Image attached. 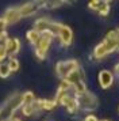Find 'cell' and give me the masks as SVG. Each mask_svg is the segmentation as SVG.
I'll use <instances>...</instances> for the list:
<instances>
[{"mask_svg":"<svg viewBox=\"0 0 119 121\" xmlns=\"http://www.w3.org/2000/svg\"><path fill=\"white\" fill-rule=\"evenodd\" d=\"M22 105H23V97L19 93L14 94L10 99H7L4 105L0 108V116H1L3 121H7L8 118H11L16 110L22 108Z\"/></svg>","mask_w":119,"mask_h":121,"instance_id":"6da1fadb","label":"cell"},{"mask_svg":"<svg viewBox=\"0 0 119 121\" xmlns=\"http://www.w3.org/2000/svg\"><path fill=\"white\" fill-rule=\"evenodd\" d=\"M56 38L53 34L50 31H43L41 33V37H39V41L37 42V45L34 46V53L37 56L38 59H46L48 56V50L50 49V45L53 42V39Z\"/></svg>","mask_w":119,"mask_h":121,"instance_id":"7a4b0ae2","label":"cell"},{"mask_svg":"<svg viewBox=\"0 0 119 121\" xmlns=\"http://www.w3.org/2000/svg\"><path fill=\"white\" fill-rule=\"evenodd\" d=\"M76 99H77V104H79V109L85 110V112H93L99 105L96 95L92 94L91 91H88V90L85 93L76 95Z\"/></svg>","mask_w":119,"mask_h":121,"instance_id":"3957f363","label":"cell"},{"mask_svg":"<svg viewBox=\"0 0 119 121\" xmlns=\"http://www.w3.org/2000/svg\"><path fill=\"white\" fill-rule=\"evenodd\" d=\"M79 67H80V64H79V61L75 60V59L58 61L57 65H56V73H57V76H58L61 80H64L70 72L77 69Z\"/></svg>","mask_w":119,"mask_h":121,"instance_id":"277c9868","label":"cell"},{"mask_svg":"<svg viewBox=\"0 0 119 121\" xmlns=\"http://www.w3.org/2000/svg\"><path fill=\"white\" fill-rule=\"evenodd\" d=\"M104 46L107 48V52L108 55L114 53L115 50L119 49V31L118 30H111L108 31L107 35L104 37V39L102 41Z\"/></svg>","mask_w":119,"mask_h":121,"instance_id":"5b68a950","label":"cell"},{"mask_svg":"<svg viewBox=\"0 0 119 121\" xmlns=\"http://www.w3.org/2000/svg\"><path fill=\"white\" fill-rule=\"evenodd\" d=\"M57 102L62 105L65 109L69 112V113H76V112H79V110H80V109H79L77 99H76V95H75V93H73V91H70V93L62 95V97H61Z\"/></svg>","mask_w":119,"mask_h":121,"instance_id":"8992f818","label":"cell"},{"mask_svg":"<svg viewBox=\"0 0 119 121\" xmlns=\"http://www.w3.org/2000/svg\"><path fill=\"white\" fill-rule=\"evenodd\" d=\"M56 37L60 39L61 45L64 46H70L72 41H73V33L66 25H62V23H58V30H57V34Z\"/></svg>","mask_w":119,"mask_h":121,"instance_id":"52a82bcc","label":"cell"},{"mask_svg":"<svg viewBox=\"0 0 119 121\" xmlns=\"http://www.w3.org/2000/svg\"><path fill=\"white\" fill-rule=\"evenodd\" d=\"M19 8V12H20V17L22 18H27V17H31L34 15L35 12H38V10L41 8V4L38 0H32V1H27L24 4H22Z\"/></svg>","mask_w":119,"mask_h":121,"instance_id":"ba28073f","label":"cell"},{"mask_svg":"<svg viewBox=\"0 0 119 121\" xmlns=\"http://www.w3.org/2000/svg\"><path fill=\"white\" fill-rule=\"evenodd\" d=\"M3 19L5 21L7 26H8V25H16V23L22 19L19 8H18V7H11L8 10H5L4 15H3Z\"/></svg>","mask_w":119,"mask_h":121,"instance_id":"9c48e42d","label":"cell"},{"mask_svg":"<svg viewBox=\"0 0 119 121\" xmlns=\"http://www.w3.org/2000/svg\"><path fill=\"white\" fill-rule=\"evenodd\" d=\"M5 50H7V55L10 57H14L19 53L20 50V41L18 38H12V37H8L5 39Z\"/></svg>","mask_w":119,"mask_h":121,"instance_id":"30bf717a","label":"cell"},{"mask_svg":"<svg viewBox=\"0 0 119 121\" xmlns=\"http://www.w3.org/2000/svg\"><path fill=\"white\" fill-rule=\"evenodd\" d=\"M99 83H100V87L104 88V90H107L112 86L114 83V75L111 71H108V69H103L100 71L99 73Z\"/></svg>","mask_w":119,"mask_h":121,"instance_id":"8fae6325","label":"cell"},{"mask_svg":"<svg viewBox=\"0 0 119 121\" xmlns=\"http://www.w3.org/2000/svg\"><path fill=\"white\" fill-rule=\"evenodd\" d=\"M92 56H93V59H95V60H103L104 57H107V56H108L107 48L104 46V44H103V42H100L99 45H96V46H95Z\"/></svg>","mask_w":119,"mask_h":121,"instance_id":"7c38bea8","label":"cell"},{"mask_svg":"<svg viewBox=\"0 0 119 121\" xmlns=\"http://www.w3.org/2000/svg\"><path fill=\"white\" fill-rule=\"evenodd\" d=\"M39 37H41V33L37 31V30H34V29L27 31V41H28L32 46H35V45H37V42L39 41Z\"/></svg>","mask_w":119,"mask_h":121,"instance_id":"4fadbf2b","label":"cell"},{"mask_svg":"<svg viewBox=\"0 0 119 121\" xmlns=\"http://www.w3.org/2000/svg\"><path fill=\"white\" fill-rule=\"evenodd\" d=\"M7 65L10 67L11 72H15V71L19 69L20 64H19V60H18L16 57H10V59H8V63H7Z\"/></svg>","mask_w":119,"mask_h":121,"instance_id":"5bb4252c","label":"cell"},{"mask_svg":"<svg viewBox=\"0 0 119 121\" xmlns=\"http://www.w3.org/2000/svg\"><path fill=\"white\" fill-rule=\"evenodd\" d=\"M11 73H12V72H11L10 67L7 65V64H4V63H0V78L7 79Z\"/></svg>","mask_w":119,"mask_h":121,"instance_id":"9a60e30c","label":"cell"},{"mask_svg":"<svg viewBox=\"0 0 119 121\" xmlns=\"http://www.w3.org/2000/svg\"><path fill=\"white\" fill-rule=\"evenodd\" d=\"M97 14L99 15H102V17H107L108 14H110V4H107V3H102L100 6H99V8H97Z\"/></svg>","mask_w":119,"mask_h":121,"instance_id":"2e32d148","label":"cell"},{"mask_svg":"<svg viewBox=\"0 0 119 121\" xmlns=\"http://www.w3.org/2000/svg\"><path fill=\"white\" fill-rule=\"evenodd\" d=\"M22 97H23V105L24 104H32L34 101H35V95L31 93V91H26V93L22 94Z\"/></svg>","mask_w":119,"mask_h":121,"instance_id":"e0dca14e","label":"cell"},{"mask_svg":"<svg viewBox=\"0 0 119 121\" xmlns=\"http://www.w3.org/2000/svg\"><path fill=\"white\" fill-rule=\"evenodd\" d=\"M1 34H7V23L3 18H0V35Z\"/></svg>","mask_w":119,"mask_h":121,"instance_id":"ac0fdd59","label":"cell"},{"mask_svg":"<svg viewBox=\"0 0 119 121\" xmlns=\"http://www.w3.org/2000/svg\"><path fill=\"white\" fill-rule=\"evenodd\" d=\"M83 121H99V120H97L93 114H87L85 117H84V120H83Z\"/></svg>","mask_w":119,"mask_h":121,"instance_id":"d6986e66","label":"cell"},{"mask_svg":"<svg viewBox=\"0 0 119 121\" xmlns=\"http://www.w3.org/2000/svg\"><path fill=\"white\" fill-rule=\"evenodd\" d=\"M7 121H22V120H20V118H18V117H14V116H12V117H11V118H8Z\"/></svg>","mask_w":119,"mask_h":121,"instance_id":"ffe728a7","label":"cell"},{"mask_svg":"<svg viewBox=\"0 0 119 121\" xmlns=\"http://www.w3.org/2000/svg\"><path fill=\"white\" fill-rule=\"evenodd\" d=\"M38 1H39V4H41V7H42L43 4H46V3H48L49 0H38Z\"/></svg>","mask_w":119,"mask_h":121,"instance_id":"44dd1931","label":"cell"},{"mask_svg":"<svg viewBox=\"0 0 119 121\" xmlns=\"http://www.w3.org/2000/svg\"><path fill=\"white\" fill-rule=\"evenodd\" d=\"M115 73H116V75H119V63L116 64V67H115Z\"/></svg>","mask_w":119,"mask_h":121,"instance_id":"7402d4cb","label":"cell"},{"mask_svg":"<svg viewBox=\"0 0 119 121\" xmlns=\"http://www.w3.org/2000/svg\"><path fill=\"white\" fill-rule=\"evenodd\" d=\"M75 0H64V3H73Z\"/></svg>","mask_w":119,"mask_h":121,"instance_id":"603a6c76","label":"cell"},{"mask_svg":"<svg viewBox=\"0 0 119 121\" xmlns=\"http://www.w3.org/2000/svg\"><path fill=\"white\" fill-rule=\"evenodd\" d=\"M99 121H110V120H99Z\"/></svg>","mask_w":119,"mask_h":121,"instance_id":"cb8c5ba5","label":"cell"},{"mask_svg":"<svg viewBox=\"0 0 119 121\" xmlns=\"http://www.w3.org/2000/svg\"><path fill=\"white\" fill-rule=\"evenodd\" d=\"M118 31H119V30H118Z\"/></svg>","mask_w":119,"mask_h":121,"instance_id":"d4e9b609","label":"cell"}]
</instances>
